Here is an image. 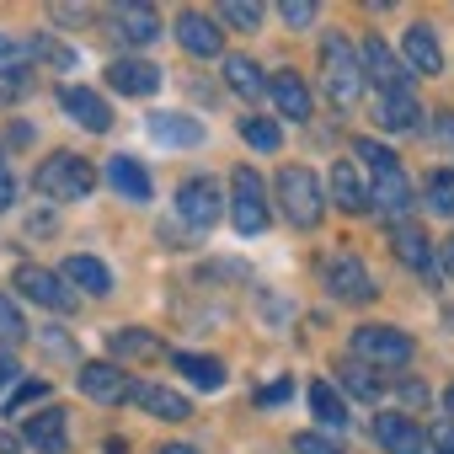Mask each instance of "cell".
Masks as SVG:
<instances>
[{
  "label": "cell",
  "instance_id": "cell-33",
  "mask_svg": "<svg viewBox=\"0 0 454 454\" xmlns=\"http://www.w3.org/2000/svg\"><path fill=\"white\" fill-rule=\"evenodd\" d=\"M219 17L231 22V27H241V33H257L262 27V6H257V0H224Z\"/></svg>",
  "mask_w": 454,
  "mask_h": 454
},
{
  "label": "cell",
  "instance_id": "cell-48",
  "mask_svg": "<svg viewBox=\"0 0 454 454\" xmlns=\"http://www.w3.org/2000/svg\"><path fill=\"white\" fill-rule=\"evenodd\" d=\"M155 454H198V449H192V443H160Z\"/></svg>",
  "mask_w": 454,
  "mask_h": 454
},
{
  "label": "cell",
  "instance_id": "cell-41",
  "mask_svg": "<svg viewBox=\"0 0 454 454\" xmlns=\"http://www.w3.org/2000/svg\"><path fill=\"white\" fill-rule=\"evenodd\" d=\"M427 443H433L438 454H454V422H449V417L433 422V427H427Z\"/></svg>",
  "mask_w": 454,
  "mask_h": 454
},
{
  "label": "cell",
  "instance_id": "cell-34",
  "mask_svg": "<svg viewBox=\"0 0 454 454\" xmlns=\"http://www.w3.org/2000/svg\"><path fill=\"white\" fill-rule=\"evenodd\" d=\"M241 139L268 155V150H278V123L273 118H241Z\"/></svg>",
  "mask_w": 454,
  "mask_h": 454
},
{
  "label": "cell",
  "instance_id": "cell-3",
  "mask_svg": "<svg viewBox=\"0 0 454 454\" xmlns=\"http://www.w3.org/2000/svg\"><path fill=\"white\" fill-rule=\"evenodd\" d=\"M321 70H326V97H332L337 107H353V102L364 97V59H358L342 38H326Z\"/></svg>",
  "mask_w": 454,
  "mask_h": 454
},
{
  "label": "cell",
  "instance_id": "cell-10",
  "mask_svg": "<svg viewBox=\"0 0 454 454\" xmlns=\"http://www.w3.org/2000/svg\"><path fill=\"white\" fill-rule=\"evenodd\" d=\"M17 289H22L33 305L54 310V316L75 310V294H70V289H65V278H54L49 268H33V262H22V268H17Z\"/></svg>",
  "mask_w": 454,
  "mask_h": 454
},
{
  "label": "cell",
  "instance_id": "cell-19",
  "mask_svg": "<svg viewBox=\"0 0 454 454\" xmlns=\"http://www.w3.org/2000/svg\"><path fill=\"white\" fill-rule=\"evenodd\" d=\"M107 187L129 203H150V171L134 160V155H113L107 160Z\"/></svg>",
  "mask_w": 454,
  "mask_h": 454
},
{
  "label": "cell",
  "instance_id": "cell-50",
  "mask_svg": "<svg viewBox=\"0 0 454 454\" xmlns=\"http://www.w3.org/2000/svg\"><path fill=\"white\" fill-rule=\"evenodd\" d=\"M443 268H449V278H454V236L443 241Z\"/></svg>",
  "mask_w": 454,
  "mask_h": 454
},
{
  "label": "cell",
  "instance_id": "cell-28",
  "mask_svg": "<svg viewBox=\"0 0 454 454\" xmlns=\"http://www.w3.org/2000/svg\"><path fill=\"white\" fill-rule=\"evenodd\" d=\"M171 364H176V369H182L198 390H219V385H224V364H219V358H203V353H176Z\"/></svg>",
  "mask_w": 454,
  "mask_h": 454
},
{
  "label": "cell",
  "instance_id": "cell-46",
  "mask_svg": "<svg viewBox=\"0 0 454 454\" xmlns=\"http://www.w3.org/2000/svg\"><path fill=\"white\" fill-rule=\"evenodd\" d=\"M91 12L86 6H54V22H86Z\"/></svg>",
  "mask_w": 454,
  "mask_h": 454
},
{
  "label": "cell",
  "instance_id": "cell-9",
  "mask_svg": "<svg viewBox=\"0 0 454 454\" xmlns=\"http://www.w3.org/2000/svg\"><path fill=\"white\" fill-rule=\"evenodd\" d=\"M406 75H411V70H406V65H401L380 38H374V33H369V38H364V81H374V86H380V97H395V91H411V81H406Z\"/></svg>",
  "mask_w": 454,
  "mask_h": 454
},
{
  "label": "cell",
  "instance_id": "cell-8",
  "mask_svg": "<svg viewBox=\"0 0 454 454\" xmlns=\"http://www.w3.org/2000/svg\"><path fill=\"white\" fill-rule=\"evenodd\" d=\"M176 214L192 224V231H208V224L224 214V198H219V187L208 176H192V182L176 187Z\"/></svg>",
  "mask_w": 454,
  "mask_h": 454
},
{
  "label": "cell",
  "instance_id": "cell-18",
  "mask_svg": "<svg viewBox=\"0 0 454 454\" xmlns=\"http://www.w3.org/2000/svg\"><path fill=\"white\" fill-rule=\"evenodd\" d=\"M374 443L390 449V454H417L427 438H422V427H417L411 417H401V411H380V417H374Z\"/></svg>",
  "mask_w": 454,
  "mask_h": 454
},
{
  "label": "cell",
  "instance_id": "cell-22",
  "mask_svg": "<svg viewBox=\"0 0 454 454\" xmlns=\"http://www.w3.org/2000/svg\"><path fill=\"white\" fill-rule=\"evenodd\" d=\"M268 91H273V102H278V113H284L289 123H305V118H310V91H305V81H300L294 70H278V75L268 81Z\"/></svg>",
  "mask_w": 454,
  "mask_h": 454
},
{
  "label": "cell",
  "instance_id": "cell-49",
  "mask_svg": "<svg viewBox=\"0 0 454 454\" xmlns=\"http://www.w3.org/2000/svg\"><path fill=\"white\" fill-rule=\"evenodd\" d=\"M438 139H449V145H454V118H449V113H443V123H438Z\"/></svg>",
  "mask_w": 454,
  "mask_h": 454
},
{
  "label": "cell",
  "instance_id": "cell-37",
  "mask_svg": "<svg viewBox=\"0 0 454 454\" xmlns=\"http://www.w3.org/2000/svg\"><path fill=\"white\" fill-rule=\"evenodd\" d=\"M353 155H358L369 171H390V166H401L395 150H385V145H374V139H353Z\"/></svg>",
  "mask_w": 454,
  "mask_h": 454
},
{
  "label": "cell",
  "instance_id": "cell-17",
  "mask_svg": "<svg viewBox=\"0 0 454 454\" xmlns=\"http://www.w3.org/2000/svg\"><path fill=\"white\" fill-rule=\"evenodd\" d=\"M59 107L86 129V134H107L113 129V113H107V102L97 97V91H86V86H65L59 91Z\"/></svg>",
  "mask_w": 454,
  "mask_h": 454
},
{
  "label": "cell",
  "instance_id": "cell-27",
  "mask_svg": "<svg viewBox=\"0 0 454 454\" xmlns=\"http://www.w3.org/2000/svg\"><path fill=\"white\" fill-rule=\"evenodd\" d=\"M310 411H316V422L321 427H348V401H342V390L332 385V380H316L310 385Z\"/></svg>",
  "mask_w": 454,
  "mask_h": 454
},
{
  "label": "cell",
  "instance_id": "cell-44",
  "mask_svg": "<svg viewBox=\"0 0 454 454\" xmlns=\"http://www.w3.org/2000/svg\"><path fill=\"white\" fill-rule=\"evenodd\" d=\"M38 49H43V54H49L59 70H70V65H75V54H70V49H59V43H38Z\"/></svg>",
  "mask_w": 454,
  "mask_h": 454
},
{
  "label": "cell",
  "instance_id": "cell-15",
  "mask_svg": "<svg viewBox=\"0 0 454 454\" xmlns=\"http://www.w3.org/2000/svg\"><path fill=\"white\" fill-rule=\"evenodd\" d=\"M129 401H134V406H145V411H150V417H160V422H187V417H192L187 395H176L171 385H150V380H134Z\"/></svg>",
  "mask_w": 454,
  "mask_h": 454
},
{
  "label": "cell",
  "instance_id": "cell-51",
  "mask_svg": "<svg viewBox=\"0 0 454 454\" xmlns=\"http://www.w3.org/2000/svg\"><path fill=\"white\" fill-rule=\"evenodd\" d=\"M443 411H449V422H454V385L443 390Z\"/></svg>",
  "mask_w": 454,
  "mask_h": 454
},
{
  "label": "cell",
  "instance_id": "cell-2",
  "mask_svg": "<svg viewBox=\"0 0 454 454\" xmlns=\"http://www.w3.org/2000/svg\"><path fill=\"white\" fill-rule=\"evenodd\" d=\"M33 187H38L43 198L75 203V198H86V192L97 187V171H91V160H86V155H70V150H59V155H49V160L38 166Z\"/></svg>",
  "mask_w": 454,
  "mask_h": 454
},
{
  "label": "cell",
  "instance_id": "cell-13",
  "mask_svg": "<svg viewBox=\"0 0 454 454\" xmlns=\"http://www.w3.org/2000/svg\"><path fill=\"white\" fill-rule=\"evenodd\" d=\"M401 65L417 70V75H438V70H443V49H438V38H433L427 22H411V27H406V38H401Z\"/></svg>",
  "mask_w": 454,
  "mask_h": 454
},
{
  "label": "cell",
  "instance_id": "cell-38",
  "mask_svg": "<svg viewBox=\"0 0 454 454\" xmlns=\"http://www.w3.org/2000/svg\"><path fill=\"white\" fill-rule=\"evenodd\" d=\"M43 395H49V380H22V385H17V395L0 406V417H17L22 406H33V401H43Z\"/></svg>",
  "mask_w": 454,
  "mask_h": 454
},
{
  "label": "cell",
  "instance_id": "cell-6",
  "mask_svg": "<svg viewBox=\"0 0 454 454\" xmlns=\"http://www.w3.org/2000/svg\"><path fill=\"white\" fill-rule=\"evenodd\" d=\"M321 278H326V294L342 300V305H369V300H374V278H369V268H364L353 252L326 257V262H321Z\"/></svg>",
  "mask_w": 454,
  "mask_h": 454
},
{
  "label": "cell",
  "instance_id": "cell-39",
  "mask_svg": "<svg viewBox=\"0 0 454 454\" xmlns=\"http://www.w3.org/2000/svg\"><path fill=\"white\" fill-rule=\"evenodd\" d=\"M294 454H342V443L326 438V433H300L294 438Z\"/></svg>",
  "mask_w": 454,
  "mask_h": 454
},
{
  "label": "cell",
  "instance_id": "cell-36",
  "mask_svg": "<svg viewBox=\"0 0 454 454\" xmlns=\"http://www.w3.org/2000/svg\"><path fill=\"white\" fill-rule=\"evenodd\" d=\"M27 337V321H22V310L6 300V294H0V348H17Z\"/></svg>",
  "mask_w": 454,
  "mask_h": 454
},
{
  "label": "cell",
  "instance_id": "cell-43",
  "mask_svg": "<svg viewBox=\"0 0 454 454\" xmlns=\"http://www.w3.org/2000/svg\"><path fill=\"white\" fill-rule=\"evenodd\" d=\"M12 203H17V182H12V171H6V166H0V214H6Z\"/></svg>",
  "mask_w": 454,
  "mask_h": 454
},
{
  "label": "cell",
  "instance_id": "cell-12",
  "mask_svg": "<svg viewBox=\"0 0 454 454\" xmlns=\"http://www.w3.org/2000/svg\"><path fill=\"white\" fill-rule=\"evenodd\" d=\"M75 380H81V390H86L91 401H107V406H113V401H129V390H134V380H129L118 364H107V358L81 364V374H75Z\"/></svg>",
  "mask_w": 454,
  "mask_h": 454
},
{
  "label": "cell",
  "instance_id": "cell-23",
  "mask_svg": "<svg viewBox=\"0 0 454 454\" xmlns=\"http://www.w3.org/2000/svg\"><path fill=\"white\" fill-rule=\"evenodd\" d=\"M374 123H380V129H390V134H411V129L422 123V102H417L411 91L380 97V107H374Z\"/></svg>",
  "mask_w": 454,
  "mask_h": 454
},
{
  "label": "cell",
  "instance_id": "cell-45",
  "mask_svg": "<svg viewBox=\"0 0 454 454\" xmlns=\"http://www.w3.org/2000/svg\"><path fill=\"white\" fill-rule=\"evenodd\" d=\"M12 380H17V358H12V353H6V348H0V390H6V385H12Z\"/></svg>",
  "mask_w": 454,
  "mask_h": 454
},
{
  "label": "cell",
  "instance_id": "cell-20",
  "mask_svg": "<svg viewBox=\"0 0 454 454\" xmlns=\"http://www.w3.org/2000/svg\"><path fill=\"white\" fill-rule=\"evenodd\" d=\"M22 438H27L38 454H65V411H59V406H43L38 417L22 422Z\"/></svg>",
  "mask_w": 454,
  "mask_h": 454
},
{
  "label": "cell",
  "instance_id": "cell-1",
  "mask_svg": "<svg viewBox=\"0 0 454 454\" xmlns=\"http://www.w3.org/2000/svg\"><path fill=\"white\" fill-rule=\"evenodd\" d=\"M278 208H284V219L294 224V231H316L321 214H326V187H321V176L305 171V166H284V171H278Z\"/></svg>",
  "mask_w": 454,
  "mask_h": 454
},
{
  "label": "cell",
  "instance_id": "cell-42",
  "mask_svg": "<svg viewBox=\"0 0 454 454\" xmlns=\"http://www.w3.org/2000/svg\"><path fill=\"white\" fill-rule=\"evenodd\" d=\"M395 390H401L406 406H417V411L427 406V385H422V380H395Z\"/></svg>",
  "mask_w": 454,
  "mask_h": 454
},
{
  "label": "cell",
  "instance_id": "cell-7",
  "mask_svg": "<svg viewBox=\"0 0 454 454\" xmlns=\"http://www.w3.org/2000/svg\"><path fill=\"white\" fill-rule=\"evenodd\" d=\"M171 33H176V43H182L192 59H214V54L224 49V33H219V22H214L208 12H198V6H182Z\"/></svg>",
  "mask_w": 454,
  "mask_h": 454
},
{
  "label": "cell",
  "instance_id": "cell-16",
  "mask_svg": "<svg viewBox=\"0 0 454 454\" xmlns=\"http://www.w3.org/2000/svg\"><path fill=\"white\" fill-rule=\"evenodd\" d=\"M113 27H118V38L134 43V49H145V43L160 38V17L145 6V0H123V6H113Z\"/></svg>",
  "mask_w": 454,
  "mask_h": 454
},
{
  "label": "cell",
  "instance_id": "cell-14",
  "mask_svg": "<svg viewBox=\"0 0 454 454\" xmlns=\"http://www.w3.org/2000/svg\"><path fill=\"white\" fill-rule=\"evenodd\" d=\"M160 70L155 65H145V59H113L107 65V86L118 91V97H155L160 91Z\"/></svg>",
  "mask_w": 454,
  "mask_h": 454
},
{
  "label": "cell",
  "instance_id": "cell-4",
  "mask_svg": "<svg viewBox=\"0 0 454 454\" xmlns=\"http://www.w3.org/2000/svg\"><path fill=\"white\" fill-rule=\"evenodd\" d=\"M353 358L369 369H401L411 364V337L401 326H358L353 332Z\"/></svg>",
  "mask_w": 454,
  "mask_h": 454
},
{
  "label": "cell",
  "instance_id": "cell-21",
  "mask_svg": "<svg viewBox=\"0 0 454 454\" xmlns=\"http://www.w3.org/2000/svg\"><path fill=\"white\" fill-rule=\"evenodd\" d=\"M390 247H395V257H401L406 268H417V273L433 268V247H427V236H422V224H411V219L390 224Z\"/></svg>",
  "mask_w": 454,
  "mask_h": 454
},
{
  "label": "cell",
  "instance_id": "cell-25",
  "mask_svg": "<svg viewBox=\"0 0 454 454\" xmlns=\"http://www.w3.org/2000/svg\"><path fill=\"white\" fill-rule=\"evenodd\" d=\"M332 203L348 208V214H364V208H369V187L358 182L353 160H337V166H332Z\"/></svg>",
  "mask_w": 454,
  "mask_h": 454
},
{
  "label": "cell",
  "instance_id": "cell-35",
  "mask_svg": "<svg viewBox=\"0 0 454 454\" xmlns=\"http://www.w3.org/2000/svg\"><path fill=\"white\" fill-rule=\"evenodd\" d=\"M427 208L443 214V219L454 214V171H433L427 176Z\"/></svg>",
  "mask_w": 454,
  "mask_h": 454
},
{
  "label": "cell",
  "instance_id": "cell-32",
  "mask_svg": "<svg viewBox=\"0 0 454 454\" xmlns=\"http://www.w3.org/2000/svg\"><path fill=\"white\" fill-rule=\"evenodd\" d=\"M107 348H113V358H150V353H160V342L150 332H139V326L107 332Z\"/></svg>",
  "mask_w": 454,
  "mask_h": 454
},
{
  "label": "cell",
  "instance_id": "cell-30",
  "mask_svg": "<svg viewBox=\"0 0 454 454\" xmlns=\"http://www.w3.org/2000/svg\"><path fill=\"white\" fill-rule=\"evenodd\" d=\"M27 65H33V43H22V38H12V33H0V81L17 86V81L27 75Z\"/></svg>",
  "mask_w": 454,
  "mask_h": 454
},
{
  "label": "cell",
  "instance_id": "cell-24",
  "mask_svg": "<svg viewBox=\"0 0 454 454\" xmlns=\"http://www.w3.org/2000/svg\"><path fill=\"white\" fill-rule=\"evenodd\" d=\"M150 139H155V145H176V150H187V145L203 139V123L187 118V113H150Z\"/></svg>",
  "mask_w": 454,
  "mask_h": 454
},
{
  "label": "cell",
  "instance_id": "cell-29",
  "mask_svg": "<svg viewBox=\"0 0 454 454\" xmlns=\"http://www.w3.org/2000/svg\"><path fill=\"white\" fill-rule=\"evenodd\" d=\"M224 81H231V91H241V97H262V91H268L257 59H247V54H231V59H224Z\"/></svg>",
  "mask_w": 454,
  "mask_h": 454
},
{
  "label": "cell",
  "instance_id": "cell-11",
  "mask_svg": "<svg viewBox=\"0 0 454 454\" xmlns=\"http://www.w3.org/2000/svg\"><path fill=\"white\" fill-rule=\"evenodd\" d=\"M369 208L374 214H385V219H406V208H411V182H406V171L401 166H390V171H374V182H369Z\"/></svg>",
  "mask_w": 454,
  "mask_h": 454
},
{
  "label": "cell",
  "instance_id": "cell-26",
  "mask_svg": "<svg viewBox=\"0 0 454 454\" xmlns=\"http://www.w3.org/2000/svg\"><path fill=\"white\" fill-rule=\"evenodd\" d=\"M70 289H86V294H107L113 289V273L97 262V257H65V273H59Z\"/></svg>",
  "mask_w": 454,
  "mask_h": 454
},
{
  "label": "cell",
  "instance_id": "cell-5",
  "mask_svg": "<svg viewBox=\"0 0 454 454\" xmlns=\"http://www.w3.org/2000/svg\"><path fill=\"white\" fill-rule=\"evenodd\" d=\"M231 219H236V231L241 236H262L268 231V187H262V176L252 171V166H241L236 171V182H231Z\"/></svg>",
  "mask_w": 454,
  "mask_h": 454
},
{
  "label": "cell",
  "instance_id": "cell-40",
  "mask_svg": "<svg viewBox=\"0 0 454 454\" xmlns=\"http://www.w3.org/2000/svg\"><path fill=\"white\" fill-rule=\"evenodd\" d=\"M278 17H284L289 27H310V22H316V6H310V0H284Z\"/></svg>",
  "mask_w": 454,
  "mask_h": 454
},
{
  "label": "cell",
  "instance_id": "cell-31",
  "mask_svg": "<svg viewBox=\"0 0 454 454\" xmlns=\"http://www.w3.org/2000/svg\"><path fill=\"white\" fill-rule=\"evenodd\" d=\"M337 385H342L348 395H358V401H374V395H380V374H374L369 364H358V358L337 364Z\"/></svg>",
  "mask_w": 454,
  "mask_h": 454
},
{
  "label": "cell",
  "instance_id": "cell-47",
  "mask_svg": "<svg viewBox=\"0 0 454 454\" xmlns=\"http://www.w3.org/2000/svg\"><path fill=\"white\" fill-rule=\"evenodd\" d=\"M262 401H268V406H273V401H289V385H268V390H262Z\"/></svg>",
  "mask_w": 454,
  "mask_h": 454
}]
</instances>
